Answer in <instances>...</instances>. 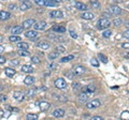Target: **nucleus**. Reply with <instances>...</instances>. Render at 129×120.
<instances>
[{"label": "nucleus", "mask_w": 129, "mask_h": 120, "mask_svg": "<svg viewBox=\"0 0 129 120\" xmlns=\"http://www.w3.org/2000/svg\"><path fill=\"white\" fill-rule=\"evenodd\" d=\"M25 94H26V95H28V96H30V98H31V96H33V95H34V90H28L27 93H25Z\"/></svg>", "instance_id": "49530a36"}, {"label": "nucleus", "mask_w": 129, "mask_h": 120, "mask_svg": "<svg viewBox=\"0 0 129 120\" xmlns=\"http://www.w3.org/2000/svg\"><path fill=\"white\" fill-rule=\"evenodd\" d=\"M13 98L15 99L16 101L22 102L25 99V93L22 92V91H14L13 92Z\"/></svg>", "instance_id": "9b49d317"}, {"label": "nucleus", "mask_w": 129, "mask_h": 120, "mask_svg": "<svg viewBox=\"0 0 129 120\" xmlns=\"http://www.w3.org/2000/svg\"><path fill=\"white\" fill-rule=\"evenodd\" d=\"M109 12L112 14L113 16H118L122 13V9L118 5H111L109 8Z\"/></svg>", "instance_id": "423d86ee"}, {"label": "nucleus", "mask_w": 129, "mask_h": 120, "mask_svg": "<svg viewBox=\"0 0 129 120\" xmlns=\"http://www.w3.org/2000/svg\"><path fill=\"white\" fill-rule=\"evenodd\" d=\"M81 17L83 19H86V20H92V19L95 18V15H94L93 13H90V12H86V11H84V12L82 13Z\"/></svg>", "instance_id": "6ab92c4d"}, {"label": "nucleus", "mask_w": 129, "mask_h": 120, "mask_svg": "<svg viewBox=\"0 0 129 120\" xmlns=\"http://www.w3.org/2000/svg\"><path fill=\"white\" fill-rule=\"evenodd\" d=\"M55 87L58 89H64L67 87V83L64 78H58V80H55Z\"/></svg>", "instance_id": "0eeeda50"}, {"label": "nucleus", "mask_w": 129, "mask_h": 120, "mask_svg": "<svg viewBox=\"0 0 129 120\" xmlns=\"http://www.w3.org/2000/svg\"><path fill=\"white\" fill-rule=\"evenodd\" d=\"M122 24H123V20L121 18H116V19L113 20V25L114 26H119V25H122Z\"/></svg>", "instance_id": "a19ab883"}, {"label": "nucleus", "mask_w": 129, "mask_h": 120, "mask_svg": "<svg viewBox=\"0 0 129 120\" xmlns=\"http://www.w3.org/2000/svg\"><path fill=\"white\" fill-rule=\"evenodd\" d=\"M46 26H48V24H46L44 20H40V22L34 23L33 28H34V30H37V31H41V30H45Z\"/></svg>", "instance_id": "39448f33"}, {"label": "nucleus", "mask_w": 129, "mask_h": 120, "mask_svg": "<svg viewBox=\"0 0 129 120\" xmlns=\"http://www.w3.org/2000/svg\"><path fill=\"white\" fill-rule=\"evenodd\" d=\"M90 5L94 8V9H100L101 4L98 0H90Z\"/></svg>", "instance_id": "c756f323"}, {"label": "nucleus", "mask_w": 129, "mask_h": 120, "mask_svg": "<svg viewBox=\"0 0 129 120\" xmlns=\"http://www.w3.org/2000/svg\"><path fill=\"white\" fill-rule=\"evenodd\" d=\"M111 15H112V14H111L110 12H103V13H102V16H104L105 18H108V17H110Z\"/></svg>", "instance_id": "864d4df0"}, {"label": "nucleus", "mask_w": 129, "mask_h": 120, "mask_svg": "<svg viewBox=\"0 0 129 120\" xmlns=\"http://www.w3.org/2000/svg\"><path fill=\"white\" fill-rule=\"evenodd\" d=\"M98 58H99V59H100L103 63H108V58L105 57L103 54H98Z\"/></svg>", "instance_id": "4c0bfd02"}, {"label": "nucleus", "mask_w": 129, "mask_h": 120, "mask_svg": "<svg viewBox=\"0 0 129 120\" xmlns=\"http://www.w3.org/2000/svg\"><path fill=\"white\" fill-rule=\"evenodd\" d=\"M75 9H78L80 11H87L88 10V7L85 3H83V2L78 1V2H75Z\"/></svg>", "instance_id": "4be33fe9"}, {"label": "nucleus", "mask_w": 129, "mask_h": 120, "mask_svg": "<svg viewBox=\"0 0 129 120\" xmlns=\"http://www.w3.org/2000/svg\"><path fill=\"white\" fill-rule=\"evenodd\" d=\"M37 46H38L39 48L44 49V51H45V49H48L49 47H51V44H49L48 41H44V40H43V41H40V42L37 44Z\"/></svg>", "instance_id": "dca6fc26"}, {"label": "nucleus", "mask_w": 129, "mask_h": 120, "mask_svg": "<svg viewBox=\"0 0 129 120\" xmlns=\"http://www.w3.org/2000/svg\"><path fill=\"white\" fill-rule=\"evenodd\" d=\"M55 51H56L57 53H59V54H61V53H64V52H66V49H64V46H56V48H55Z\"/></svg>", "instance_id": "ea45409f"}, {"label": "nucleus", "mask_w": 129, "mask_h": 120, "mask_svg": "<svg viewBox=\"0 0 129 120\" xmlns=\"http://www.w3.org/2000/svg\"><path fill=\"white\" fill-rule=\"evenodd\" d=\"M122 47L125 48V49H129V43H123V44H122Z\"/></svg>", "instance_id": "6e6d98bb"}, {"label": "nucleus", "mask_w": 129, "mask_h": 120, "mask_svg": "<svg viewBox=\"0 0 129 120\" xmlns=\"http://www.w3.org/2000/svg\"><path fill=\"white\" fill-rule=\"evenodd\" d=\"M11 66H13V67H16V66H18L19 64V60H11Z\"/></svg>", "instance_id": "a18cd8bd"}, {"label": "nucleus", "mask_w": 129, "mask_h": 120, "mask_svg": "<svg viewBox=\"0 0 129 120\" xmlns=\"http://www.w3.org/2000/svg\"><path fill=\"white\" fill-rule=\"evenodd\" d=\"M72 71H73V73H74V75L80 76V75L85 73V68L83 66H75V67H73Z\"/></svg>", "instance_id": "1a4fd4ad"}, {"label": "nucleus", "mask_w": 129, "mask_h": 120, "mask_svg": "<svg viewBox=\"0 0 129 120\" xmlns=\"http://www.w3.org/2000/svg\"><path fill=\"white\" fill-rule=\"evenodd\" d=\"M25 37L28 39H34L38 37V31L37 30H28L25 32Z\"/></svg>", "instance_id": "a211bd4d"}, {"label": "nucleus", "mask_w": 129, "mask_h": 120, "mask_svg": "<svg viewBox=\"0 0 129 120\" xmlns=\"http://www.w3.org/2000/svg\"><path fill=\"white\" fill-rule=\"evenodd\" d=\"M49 17H52V18H63L64 17V13L61 12L60 10H54V11H51V12L48 13Z\"/></svg>", "instance_id": "6e6552de"}, {"label": "nucleus", "mask_w": 129, "mask_h": 120, "mask_svg": "<svg viewBox=\"0 0 129 120\" xmlns=\"http://www.w3.org/2000/svg\"><path fill=\"white\" fill-rule=\"evenodd\" d=\"M4 73H5V75H7L8 77H13V76L15 75L16 71L14 69H12V68H5Z\"/></svg>", "instance_id": "b1692460"}, {"label": "nucleus", "mask_w": 129, "mask_h": 120, "mask_svg": "<svg viewBox=\"0 0 129 120\" xmlns=\"http://www.w3.org/2000/svg\"><path fill=\"white\" fill-rule=\"evenodd\" d=\"M32 7V4H31V2L30 1H28V0H24V1L20 3V7H19V9H20V11H27V10H29Z\"/></svg>", "instance_id": "ddd939ff"}, {"label": "nucleus", "mask_w": 129, "mask_h": 120, "mask_svg": "<svg viewBox=\"0 0 129 120\" xmlns=\"http://www.w3.org/2000/svg\"><path fill=\"white\" fill-rule=\"evenodd\" d=\"M64 76H67L69 80H72L74 77V73H73V71H67V72H64Z\"/></svg>", "instance_id": "e433bc0d"}, {"label": "nucleus", "mask_w": 129, "mask_h": 120, "mask_svg": "<svg viewBox=\"0 0 129 120\" xmlns=\"http://www.w3.org/2000/svg\"><path fill=\"white\" fill-rule=\"evenodd\" d=\"M26 118L28 120H37V119H39V116H38L37 114H27Z\"/></svg>", "instance_id": "473e14b6"}, {"label": "nucleus", "mask_w": 129, "mask_h": 120, "mask_svg": "<svg viewBox=\"0 0 129 120\" xmlns=\"http://www.w3.org/2000/svg\"><path fill=\"white\" fill-rule=\"evenodd\" d=\"M124 57H125V58H127V59H129V53H125Z\"/></svg>", "instance_id": "bf43d9fd"}, {"label": "nucleus", "mask_w": 129, "mask_h": 120, "mask_svg": "<svg viewBox=\"0 0 129 120\" xmlns=\"http://www.w3.org/2000/svg\"><path fill=\"white\" fill-rule=\"evenodd\" d=\"M53 116L56 117V118H61V117L64 116V109H63V108H56L53 112Z\"/></svg>", "instance_id": "f3484780"}, {"label": "nucleus", "mask_w": 129, "mask_h": 120, "mask_svg": "<svg viewBox=\"0 0 129 120\" xmlns=\"http://www.w3.org/2000/svg\"><path fill=\"white\" fill-rule=\"evenodd\" d=\"M15 9H16V5L15 4H10V5H9V10H10V11H14V10H15Z\"/></svg>", "instance_id": "5fc2aeb1"}, {"label": "nucleus", "mask_w": 129, "mask_h": 120, "mask_svg": "<svg viewBox=\"0 0 129 120\" xmlns=\"http://www.w3.org/2000/svg\"><path fill=\"white\" fill-rule=\"evenodd\" d=\"M60 33H49L48 34V39L49 40H53V41H57V42H64L66 41V38L63 37V36H59Z\"/></svg>", "instance_id": "20e7f679"}, {"label": "nucleus", "mask_w": 129, "mask_h": 120, "mask_svg": "<svg viewBox=\"0 0 129 120\" xmlns=\"http://www.w3.org/2000/svg\"><path fill=\"white\" fill-rule=\"evenodd\" d=\"M100 105H101V101L99 100V99H94V100H92L86 104V107L88 108V109H93V108L99 107Z\"/></svg>", "instance_id": "7ed1b4c3"}, {"label": "nucleus", "mask_w": 129, "mask_h": 120, "mask_svg": "<svg viewBox=\"0 0 129 120\" xmlns=\"http://www.w3.org/2000/svg\"><path fill=\"white\" fill-rule=\"evenodd\" d=\"M2 40H3V37L0 36V42H2Z\"/></svg>", "instance_id": "e2e57ef3"}, {"label": "nucleus", "mask_w": 129, "mask_h": 120, "mask_svg": "<svg viewBox=\"0 0 129 120\" xmlns=\"http://www.w3.org/2000/svg\"><path fill=\"white\" fill-rule=\"evenodd\" d=\"M17 54L19 55V56H22V57H27L30 55V53H29L27 49H19L18 52H17Z\"/></svg>", "instance_id": "2f4dec72"}, {"label": "nucleus", "mask_w": 129, "mask_h": 120, "mask_svg": "<svg viewBox=\"0 0 129 120\" xmlns=\"http://www.w3.org/2000/svg\"><path fill=\"white\" fill-rule=\"evenodd\" d=\"M92 120H103V118L100 117V116H94L92 118Z\"/></svg>", "instance_id": "4d7b16f0"}, {"label": "nucleus", "mask_w": 129, "mask_h": 120, "mask_svg": "<svg viewBox=\"0 0 129 120\" xmlns=\"http://www.w3.org/2000/svg\"><path fill=\"white\" fill-rule=\"evenodd\" d=\"M48 68H49V69H51V70H55V69H56V68H57V64H56V63H54V62H53V63H51V64H48Z\"/></svg>", "instance_id": "09e8293b"}, {"label": "nucleus", "mask_w": 129, "mask_h": 120, "mask_svg": "<svg viewBox=\"0 0 129 120\" xmlns=\"http://www.w3.org/2000/svg\"><path fill=\"white\" fill-rule=\"evenodd\" d=\"M34 23H36V20L34 19H26L23 22L22 26L24 27V29H29L30 27H32V26L34 25Z\"/></svg>", "instance_id": "2eb2a0df"}, {"label": "nucleus", "mask_w": 129, "mask_h": 120, "mask_svg": "<svg viewBox=\"0 0 129 120\" xmlns=\"http://www.w3.org/2000/svg\"><path fill=\"white\" fill-rule=\"evenodd\" d=\"M36 105L37 106H39V108L42 112H46V110L48 109L49 107H51V104H49V102L48 101H39V102H36Z\"/></svg>", "instance_id": "f03ea898"}, {"label": "nucleus", "mask_w": 129, "mask_h": 120, "mask_svg": "<svg viewBox=\"0 0 129 120\" xmlns=\"http://www.w3.org/2000/svg\"><path fill=\"white\" fill-rule=\"evenodd\" d=\"M72 88L77 90V89H81V88H82V86H81V84H80V83H73V84H72Z\"/></svg>", "instance_id": "79ce46f5"}, {"label": "nucleus", "mask_w": 129, "mask_h": 120, "mask_svg": "<svg viewBox=\"0 0 129 120\" xmlns=\"http://www.w3.org/2000/svg\"><path fill=\"white\" fill-rule=\"evenodd\" d=\"M23 30H24V27L17 25V26H15V27H13L12 29H11V33L12 34H19V33H22L23 32Z\"/></svg>", "instance_id": "412c9836"}, {"label": "nucleus", "mask_w": 129, "mask_h": 120, "mask_svg": "<svg viewBox=\"0 0 129 120\" xmlns=\"http://www.w3.org/2000/svg\"><path fill=\"white\" fill-rule=\"evenodd\" d=\"M17 47H18L19 49H28L29 48V45L27 44V43H25V42H18L17 43Z\"/></svg>", "instance_id": "7c9ffc66"}, {"label": "nucleus", "mask_w": 129, "mask_h": 120, "mask_svg": "<svg viewBox=\"0 0 129 120\" xmlns=\"http://www.w3.org/2000/svg\"><path fill=\"white\" fill-rule=\"evenodd\" d=\"M11 18V13L8 11H0V19L1 20H8Z\"/></svg>", "instance_id": "aec40b11"}, {"label": "nucleus", "mask_w": 129, "mask_h": 120, "mask_svg": "<svg viewBox=\"0 0 129 120\" xmlns=\"http://www.w3.org/2000/svg\"><path fill=\"white\" fill-rule=\"evenodd\" d=\"M58 55H59V53H57L56 51L53 52V53H49V54H48V59H51V60L56 59V58L58 57Z\"/></svg>", "instance_id": "72a5a7b5"}, {"label": "nucleus", "mask_w": 129, "mask_h": 120, "mask_svg": "<svg viewBox=\"0 0 129 120\" xmlns=\"http://www.w3.org/2000/svg\"><path fill=\"white\" fill-rule=\"evenodd\" d=\"M78 101L80 102V103H86V102L88 101V93L82 91L78 96Z\"/></svg>", "instance_id": "9d476101"}, {"label": "nucleus", "mask_w": 129, "mask_h": 120, "mask_svg": "<svg viewBox=\"0 0 129 120\" xmlns=\"http://www.w3.org/2000/svg\"><path fill=\"white\" fill-rule=\"evenodd\" d=\"M20 70L24 73H32L33 72V68H32L30 64H24V66L20 68Z\"/></svg>", "instance_id": "5701e85b"}, {"label": "nucleus", "mask_w": 129, "mask_h": 120, "mask_svg": "<svg viewBox=\"0 0 129 120\" xmlns=\"http://www.w3.org/2000/svg\"><path fill=\"white\" fill-rule=\"evenodd\" d=\"M127 7H128V9H129V3H128V5H127Z\"/></svg>", "instance_id": "0e129e2a"}, {"label": "nucleus", "mask_w": 129, "mask_h": 120, "mask_svg": "<svg viewBox=\"0 0 129 120\" xmlns=\"http://www.w3.org/2000/svg\"><path fill=\"white\" fill-rule=\"evenodd\" d=\"M34 2L40 7H44V0H34Z\"/></svg>", "instance_id": "c03bdc74"}, {"label": "nucleus", "mask_w": 129, "mask_h": 120, "mask_svg": "<svg viewBox=\"0 0 129 120\" xmlns=\"http://www.w3.org/2000/svg\"><path fill=\"white\" fill-rule=\"evenodd\" d=\"M125 26H126V27H127V28L129 29V23H126V24H125Z\"/></svg>", "instance_id": "680f3d73"}, {"label": "nucleus", "mask_w": 129, "mask_h": 120, "mask_svg": "<svg viewBox=\"0 0 129 120\" xmlns=\"http://www.w3.org/2000/svg\"><path fill=\"white\" fill-rule=\"evenodd\" d=\"M82 91H84V92H87L89 94H92V93H94L96 91V86L95 85H93V84H89V85H87L86 87H84V88H82Z\"/></svg>", "instance_id": "f8f14e48"}, {"label": "nucleus", "mask_w": 129, "mask_h": 120, "mask_svg": "<svg viewBox=\"0 0 129 120\" xmlns=\"http://www.w3.org/2000/svg\"><path fill=\"white\" fill-rule=\"evenodd\" d=\"M111 26V22L108 18H100L97 22L96 24V27L97 29H99V30H104V29H108Z\"/></svg>", "instance_id": "f257e3e1"}, {"label": "nucleus", "mask_w": 129, "mask_h": 120, "mask_svg": "<svg viewBox=\"0 0 129 120\" xmlns=\"http://www.w3.org/2000/svg\"><path fill=\"white\" fill-rule=\"evenodd\" d=\"M72 59H74V56L73 55H69V56H66V57H63L60 59V62L63 63H66V62H69V61H71Z\"/></svg>", "instance_id": "cd10ccee"}, {"label": "nucleus", "mask_w": 129, "mask_h": 120, "mask_svg": "<svg viewBox=\"0 0 129 120\" xmlns=\"http://www.w3.org/2000/svg\"><path fill=\"white\" fill-rule=\"evenodd\" d=\"M70 36H71V38H73V39H77L78 38V34L75 33V31H73V30H70Z\"/></svg>", "instance_id": "de8ad7c7"}, {"label": "nucleus", "mask_w": 129, "mask_h": 120, "mask_svg": "<svg viewBox=\"0 0 129 120\" xmlns=\"http://www.w3.org/2000/svg\"><path fill=\"white\" fill-rule=\"evenodd\" d=\"M31 62H33V63H40V59L38 58L37 56H32L31 57Z\"/></svg>", "instance_id": "37998d69"}, {"label": "nucleus", "mask_w": 129, "mask_h": 120, "mask_svg": "<svg viewBox=\"0 0 129 120\" xmlns=\"http://www.w3.org/2000/svg\"><path fill=\"white\" fill-rule=\"evenodd\" d=\"M24 83H25V85H32L34 83V77L33 76H26V78L24 80Z\"/></svg>", "instance_id": "bb28decb"}, {"label": "nucleus", "mask_w": 129, "mask_h": 120, "mask_svg": "<svg viewBox=\"0 0 129 120\" xmlns=\"http://www.w3.org/2000/svg\"><path fill=\"white\" fill-rule=\"evenodd\" d=\"M90 64L94 66V67H96V68H98L99 67V61L97 60L96 58H92V59H90Z\"/></svg>", "instance_id": "58836bf2"}, {"label": "nucleus", "mask_w": 129, "mask_h": 120, "mask_svg": "<svg viewBox=\"0 0 129 120\" xmlns=\"http://www.w3.org/2000/svg\"><path fill=\"white\" fill-rule=\"evenodd\" d=\"M54 98L56 99L57 101L61 102V103H66V102H68V98L63 95V94H56V95H54Z\"/></svg>", "instance_id": "a878e982"}, {"label": "nucleus", "mask_w": 129, "mask_h": 120, "mask_svg": "<svg viewBox=\"0 0 129 120\" xmlns=\"http://www.w3.org/2000/svg\"><path fill=\"white\" fill-rule=\"evenodd\" d=\"M7 62V59H5V57L3 56H0V64H3Z\"/></svg>", "instance_id": "8fccbe9b"}, {"label": "nucleus", "mask_w": 129, "mask_h": 120, "mask_svg": "<svg viewBox=\"0 0 129 120\" xmlns=\"http://www.w3.org/2000/svg\"><path fill=\"white\" fill-rule=\"evenodd\" d=\"M123 37L126 38V39H129V29H128V30H126L124 33H123Z\"/></svg>", "instance_id": "3c124183"}, {"label": "nucleus", "mask_w": 129, "mask_h": 120, "mask_svg": "<svg viewBox=\"0 0 129 120\" xmlns=\"http://www.w3.org/2000/svg\"><path fill=\"white\" fill-rule=\"evenodd\" d=\"M0 101H1V102L7 101V95H4V94H0Z\"/></svg>", "instance_id": "603ef678"}, {"label": "nucleus", "mask_w": 129, "mask_h": 120, "mask_svg": "<svg viewBox=\"0 0 129 120\" xmlns=\"http://www.w3.org/2000/svg\"><path fill=\"white\" fill-rule=\"evenodd\" d=\"M56 2L52 1V0H44V7H49V8H55L56 7Z\"/></svg>", "instance_id": "c85d7f7f"}, {"label": "nucleus", "mask_w": 129, "mask_h": 120, "mask_svg": "<svg viewBox=\"0 0 129 120\" xmlns=\"http://www.w3.org/2000/svg\"><path fill=\"white\" fill-rule=\"evenodd\" d=\"M121 118L122 119H126V120H129V112L128 110H125L121 114Z\"/></svg>", "instance_id": "c9c22d12"}, {"label": "nucleus", "mask_w": 129, "mask_h": 120, "mask_svg": "<svg viewBox=\"0 0 129 120\" xmlns=\"http://www.w3.org/2000/svg\"><path fill=\"white\" fill-rule=\"evenodd\" d=\"M9 41L10 42H20L22 41V38H20L18 34H12V36H10L9 37Z\"/></svg>", "instance_id": "393cba45"}, {"label": "nucleus", "mask_w": 129, "mask_h": 120, "mask_svg": "<svg viewBox=\"0 0 129 120\" xmlns=\"http://www.w3.org/2000/svg\"><path fill=\"white\" fill-rule=\"evenodd\" d=\"M111 34H112V31L111 30H104L103 32H102V37L105 38V39H109V38L111 37Z\"/></svg>", "instance_id": "f704fd0d"}, {"label": "nucleus", "mask_w": 129, "mask_h": 120, "mask_svg": "<svg viewBox=\"0 0 129 120\" xmlns=\"http://www.w3.org/2000/svg\"><path fill=\"white\" fill-rule=\"evenodd\" d=\"M52 1H54V2H56V3H60L63 0H52Z\"/></svg>", "instance_id": "052dcab7"}, {"label": "nucleus", "mask_w": 129, "mask_h": 120, "mask_svg": "<svg viewBox=\"0 0 129 120\" xmlns=\"http://www.w3.org/2000/svg\"><path fill=\"white\" fill-rule=\"evenodd\" d=\"M52 30L54 32H56V33H60L63 34L66 32V27L64 26H60V25H57V26H53L52 27Z\"/></svg>", "instance_id": "4468645a"}, {"label": "nucleus", "mask_w": 129, "mask_h": 120, "mask_svg": "<svg viewBox=\"0 0 129 120\" xmlns=\"http://www.w3.org/2000/svg\"><path fill=\"white\" fill-rule=\"evenodd\" d=\"M4 52V47L2 45H0V54H1V53H3Z\"/></svg>", "instance_id": "13d9d810"}]
</instances>
